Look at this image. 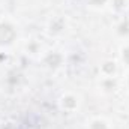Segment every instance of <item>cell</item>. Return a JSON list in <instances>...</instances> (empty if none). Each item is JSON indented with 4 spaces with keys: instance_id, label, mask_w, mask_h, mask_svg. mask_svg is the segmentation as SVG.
Listing matches in <instances>:
<instances>
[{
    "instance_id": "1",
    "label": "cell",
    "mask_w": 129,
    "mask_h": 129,
    "mask_svg": "<svg viewBox=\"0 0 129 129\" xmlns=\"http://www.w3.org/2000/svg\"><path fill=\"white\" fill-rule=\"evenodd\" d=\"M15 36V32L11 26L2 24L0 26V44H9Z\"/></svg>"
},
{
    "instance_id": "2",
    "label": "cell",
    "mask_w": 129,
    "mask_h": 129,
    "mask_svg": "<svg viewBox=\"0 0 129 129\" xmlns=\"http://www.w3.org/2000/svg\"><path fill=\"white\" fill-rule=\"evenodd\" d=\"M123 57H125V60H126V62L129 63V48L126 50V51H125V54H123Z\"/></svg>"
},
{
    "instance_id": "3",
    "label": "cell",
    "mask_w": 129,
    "mask_h": 129,
    "mask_svg": "<svg viewBox=\"0 0 129 129\" xmlns=\"http://www.w3.org/2000/svg\"><path fill=\"white\" fill-rule=\"evenodd\" d=\"M102 2H104V0H96V2H95V3H102Z\"/></svg>"
}]
</instances>
